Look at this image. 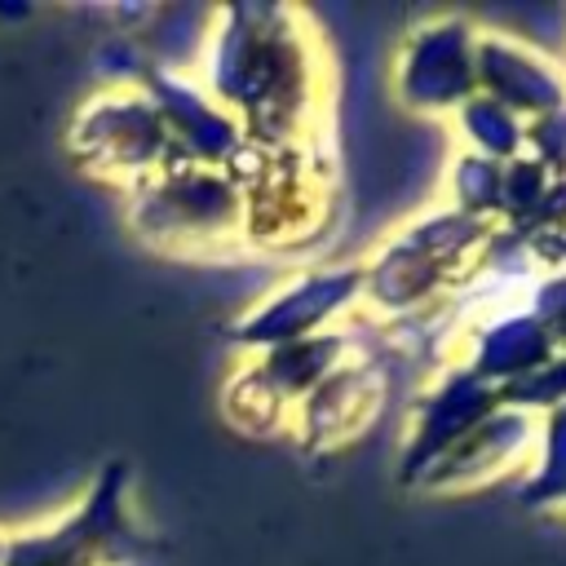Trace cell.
<instances>
[{"label":"cell","instance_id":"14","mask_svg":"<svg viewBox=\"0 0 566 566\" xmlns=\"http://www.w3.org/2000/svg\"><path fill=\"white\" fill-rule=\"evenodd\" d=\"M548 358H557V345H553L548 327L535 318V310L522 305V310H495V314L469 318L464 345L451 363H464L473 376H482L486 385L500 389L509 380L531 376Z\"/></svg>","mask_w":566,"mask_h":566},{"label":"cell","instance_id":"19","mask_svg":"<svg viewBox=\"0 0 566 566\" xmlns=\"http://www.w3.org/2000/svg\"><path fill=\"white\" fill-rule=\"evenodd\" d=\"M226 411L243 424V429H279V424H287L292 420V411L256 380V371L243 363L239 371H234V380L226 385Z\"/></svg>","mask_w":566,"mask_h":566},{"label":"cell","instance_id":"4","mask_svg":"<svg viewBox=\"0 0 566 566\" xmlns=\"http://www.w3.org/2000/svg\"><path fill=\"white\" fill-rule=\"evenodd\" d=\"M137 553H146V535L128 513V469L106 464L62 517L4 531L0 566H124Z\"/></svg>","mask_w":566,"mask_h":566},{"label":"cell","instance_id":"17","mask_svg":"<svg viewBox=\"0 0 566 566\" xmlns=\"http://www.w3.org/2000/svg\"><path fill=\"white\" fill-rule=\"evenodd\" d=\"M522 504L531 509L566 504V402L539 416V438H535L531 473L522 482Z\"/></svg>","mask_w":566,"mask_h":566},{"label":"cell","instance_id":"6","mask_svg":"<svg viewBox=\"0 0 566 566\" xmlns=\"http://www.w3.org/2000/svg\"><path fill=\"white\" fill-rule=\"evenodd\" d=\"M71 150L88 172L124 181L128 190L177 164L168 128L142 84H115L88 97L71 119Z\"/></svg>","mask_w":566,"mask_h":566},{"label":"cell","instance_id":"10","mask_svg":"<svg viewBox=\"0 0 566 566\" xmlns=\"http://www.w3.org/2000/svg\"><path fill=\"white\" fill-rule=\"evenodd\" d=\"M495 407H500L495 385H486L482 376H473L464 363H447V371L416 398L411 433L402 442V469H398V478L416 486L429 473V464H438Z\"/></svg>","mask_w":566,"mask_h":566},{"label":"cell","instance_id":"15","mask_svg":"<svg viewBox=\"0 0 566 566\" xmlns=\"http://www.w3.org/2000/svg\"><path fill=\"white\" fill-rule=\"evenodd\" d=\"M354 336L345 327H327V332H314V336H301L292 345H279V349H265V354H248L243 363L256 371V380L287 407L296 411V402L318 385L327 380L349 354H354Z\"/></svg>","mask_w":566,"mask_h":566},{"label":"cell","instance_id":"12","mask_svg":"<svg viewBox=\"0 0 566 566\" xmlns=\"http://www.w3.org/2000/svg\"><path fill=\"white\" fill-rule=\"evenodd\" d=\"M380 402H385V367L367 349H354L327 380H318L296 402L287 424H296V433L310 447H340L371 424Z\"/></svg>","mask_w":566,"mask_h":566},{"label":"cell","instance_id":"11","mask_svg":"<svg viewBox=\"0 0 566 566\" xmlns=\"http://www.w3.org/2000/svg\"><path fill=\"white\" fill-rule=\"evenodd\" d=\"M473 71L478 93L513 111L522 124H535L566 106V71L504 31H478Z\"/></svg>","mask_w":566,"mask_h":566},{"label":"cell","instance_id":"16","mask_svg":"<svg viewBox=\"0 0 566 566\" xmlns=\"http://www.w3.org/2000/svg\"><path fill=\"white\" fill-rule=\"evenodd\" d=\"M451 119H455V133H460L464 150H473L482 159L509 164V159L526 155V124L513 111H504L500 102L482 97V93H473Z\"/></svg>","mask_w":566,"mask_h":566},{"label":"cell","instance_id":"8","mask_svg":"<svg viewBox=\"0 0 566 566\" xmlns=\"http://www.w3.org/2000/svg\"><path fill=\"white\" fill-rule=\"evenodd\" d=\"M473 49H478V27L460 13H442L420 22L394 62V84L398 97L411 111L429 115H455L473 93H478V71H473Z\"/></svg>","mask_w":566,"mask_h":566},{"label":"cell","instance_id":"9","mask_svg":"<svg viewBox=\"0 0 566 566\" xmlns=\"http://www.w3.org/2000/svg\"><path fill=\"white\" fill-rule=\"evenodd\" d=\"M133 84H142V93L155 102L177 159L226 172L239 159V150L248 146L239 119L199 80H186L177 71H142Z\"/></svg>","mask_w":566,"mask_h":566},{"label":"cell","instance_id":"3","mask_svg":"<svg viewBox=\"0 0 566 566\" xmlns=\"http://www.w3.org/2000/svg\"><path fill=\"white\" fill-rule=\"evenodd\" d=\"M226 177L243 195V243L261 252H301L327 234L336 177L323 142L301 146H243Z\"/></svg>","mask_w":566,"mask_h":566},{"label":"cell","instance_id":"13","mask_svg":"<svg viewBox=\"0 0 566 566\" xmlns=\"http://www.w3.org/2000/svg\"><path fill=\"white\" fill-rule=\"evenodd\" d=\"M535 438H539V416L517 411V407H495L438 464H429V473L416 486H429V491L486 486V482L504 478L509 469H517L522 460H531L535 455Z\"/></svg>","mask_w":566,"mask_h":566},{"label":"cell","instance_id":"20","mask_svg":"<svg viewBox=\"0 0 566 566\" xmlns=\"http://www.w3.org/2000/svg\"><path fill=\"white\" fill-rule=\"evenodd\" d=\"M526 155L535 164H544L548 172H562L566 177V106L526 124Z\"/></svg>","mask_w":566,"mask_h":566},{"label":"cell","instance_id":"1","mask_svg":"<svg viewBox=\"0 0 566 566\" xmlns=\"http://www.w3.org/2000/svg\"><path fill=\"white\" fill-rule=\"evenodd\" d=\"M199 84L239 119L252 146L279 150L318 142L327 111V62L310 18L296 9H221L208 31Z\"/></svg>","mask_w":566,"mask_h":566},{"label":"cell","instance_id":"7","mask_svg":"<svg viewBox=\"0 0 566 566\" xmlns=\"http://www.w3.org/2000/svg\"><path fill=\"white\" fill-rule=\"evenodd\" d=\"M363 310V261L349 265H323L310 274L287 279L279 292H270L256 310H248L230 340L248 354H265L279 345H292L301 336L336 327V318Z\"/></svg>","mask_w":566,"mask_h":566},{"label":"cell","instance_id":"5","mask_svg":"<svg viewBox=\"0 0 566 566\" xmlns=\"http://www.w3.org/2000/svg\"><path fill=\"white\" fill-rule=\"evenodd\" d=\"M133 230L168 252H208L243 243V195L221 168L168 164L128 190Z\"/></svg>","mask_w":566,"mask_h":566},{"label":"cell","instance_id":"18","mask_svg":"<svg viewBox=\"0 0 566 566\" xmlns=\"http://www.w3.org/2000/svg\"><path fill=\"white\" fill-rule=\"evenodd\" d=\"M447 195H451V208H455V212L482 217V221H495V226H500L504 164L482 159V155H473V150H460L455 164H451V177H447Z\"/></svg>","mask_w":566,"mask_h":566},{"label":"cell","instance_id":"2","mask_svg":"<svg viewBox=\"0 0 566 566\" xmlns=\"http://www.w3.org/2000/svg\"><path fill=\"white\" fill-rule=\"evenodd\" d=\"M495 230V221L464 217L451 203L411 217L363 261V310L380 323L424 318L451 287H469L478 279Z\"/></svg>","mask_w":566,"mask_h":566}]
</instances>
